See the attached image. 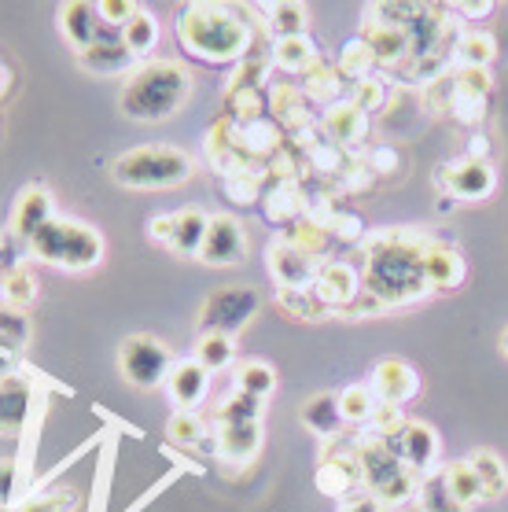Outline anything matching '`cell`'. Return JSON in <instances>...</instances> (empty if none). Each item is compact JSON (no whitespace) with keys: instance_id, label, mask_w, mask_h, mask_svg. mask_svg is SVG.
Wrapping results in <instances>:
<instances>
[{"instance_id":"cell-1","label":"cell","mask_w":508,"mask_h":512,"mask_svg":"<svg viewBox=\"0 0 508 512\" xmlns=\"http://www.w3.org/2000/svg\"><path fill=\"white\" fill-rule=\"evenodd\" d=\"M192 74L177 59H151L137 67L122 85L118 107L133 122H166L181 115V107L192 100Z\"/></svg>"},{"instance_id":"cell-2","label":"cell","mask_w":508,"mask_h":512,"mask_svg":"<svg viewBox=\"0 0 508 512\" xmlns=\"http://www.w3.org/2000/svg\"><path fill=\"white\" fill-rule=\"evenodd\" d=\"M177 41L203 63H229L247 52L251 26L221 4H188L177 15Z\"/></svg>"},{"instance_id":"cell-3","label":"cell","mask_w":508,"mask_h":512,"mask_svg":"<svg viewBox=\"0 0 508 512\" xmlns=\"http://www.w3.org/2000/svg\"><path fill=\"white\" fill-rule=\"evenodd\" d=\"M26 251L45 262V266L67 269V273H85L104 262L107 244L89 222H74V218H52L45 229L26 244Z\"/></svg>"},{"instance_id":"cell-4","label":"cell","mask_w":508,"mask_h":512,"mask_svg":"<svg viewBox=\"0 0 508 512\" xmlns=\"http://www.w3.org/2000/svg\"><path fill=\"white\" fill-rule=\"evenodd\" d=\"M196 159L174 144H144L129 148L111 163V177L122 188H177L192 181Z\"/></svg>"},{"instance_id":"cell-5","label":"cell","mask_w":508,"mask_h":512,"mask_svg":"<svg viewBox=\"0 0 508 512\" xmlns=\"http://www.w3.org/2000/svg\"><path fill=\"white\" fill-rule=\"evenodd\" d=\"M174 365L177 361H174L170 343H162L159 336H148V332H137V336L122 339V347H118V369L126 376V384H133L137 391L166 387Z\"/></svg>"},{"instance_id":"cell-6","label":"cell","mask_w":508,"mask_h":512,"mask_svg":"<svg viewBox=\"0 0 508 512\" xmlns=\"http://www.w3.org/2000/svg\"><path fill=\"white\" fill-rule=\"evenodd\" d=\"M428 284V273H424V255L416 251H402V247H387V251H376L369 269V288L383 299H409V295H420Z\"/></svg>"},{"instance_id":"cell-7","label":"cell","mask_w":508,"mask_h":512,"mask_svg":"<svg viewBox=\"0 0 508 512\" xmlns=\"http://www.w3.org/2000/svg\"><path fill=\"white\" fill-rule=\"evenodd\" d=\"M258 314V291L247 284H229V288L210 291L199 306V328L203 332H221L236 336L251 317Z\"/></svg>"},{"instance_id":"cell-8","label":"cell","mask_w":508,"mask_h":512,"mask_svg":"<svg viewBox=\"0 0 508 512\" xmlns=\"http://www.w3.org/2000/svg\"><path fill=\"white\" fill-rule=\"evenodd\" d=\"M361 472L380 498L402 501L409 494V472H405V465H398V454H391L387 446H365L361 450Z\"/></svg>"},{"instance_id":"cell-9","label":"cell","mask_w":508,"mask_h":512,"mask_svg":"<svg viewBox=\"0 0 508 512\" xmlns=\"http://www.w3.org/2000/svg\"><path fill=\"white\" fill-rule=\"evenodd\" d=\"M59 30L74 45V52H85V48L100 45V41H122V34L107 30L96 4H63L59 8Z\"/></svg>"},{"instance_id":"cell-10","label":"cell","mask_w":508,"mask_h":512,"mask_svg":"<svg viewBox=\"0 0 508 512\" xmlns=\"http://www.w3.org/2000/svg\"><path fill=\"white\" fill-rule=\"evenodd\" d=\"M247 255V236H243L240 222L229 218V214H210V229H207V244L199 251V258L207 266H236Z\"/></svg>"},{"instance_id":"cell-11","label":"cell","mask_w":508,"mask_h":512,"mask_svg":"<svg viewBox=\"0 0 508 512\" xmlns=\"http://www.w3.org/2000/svg\"><path fill=\"white\" fill-rule=\"evenodd\" d=\"M30 406H34V387L19 373L0 380V439H19L30 420Z\"/></svg>"},{"instance_id":"cell-12","label":"cell","mask_w":508,"mask_h":512,"mask_svg":"<svg viewBox=\"0 0 508 512\" xmlns=\"http://www.w3.org/2000/svg\"><path fill=\"white\" fill-rule=\"evenodd\" d=\"M56 218V210H52V192H48L45 185H26L23 192H19V199H15L12 207V229L23 244H30L37 236V229H45L48 222Z\"/></svg>"},{"instance_id":"cell-13","label":"cell","mask_w":508,"mask_h":512,"mask_svg":"<svg viewBox=\"0 0 508 512\" xmlns=\"http://www.w3.org/2000/svg\"><path fill=\"white\" fill-rule=\"evenodd\" d=\"M207 391H210V373L196 358L177 361L170 380H166V395H170V402H174L177 409H188V413H196V406L207 398Z\"/></svg>"},{"instance_id":"cell-14","label":"cell","mask_w":508,"mask_h":512,"mask_svg":"<svg viewBox=\"0 0 508 512\" xmlns=\"http://www.w3.org/2000/svg\"><path fill=\"white\" fill-rule=\"evenodd\" d=\"M78 67L96 78H115V74H133L137 56L122 41H100V45L78 52Z\"/></svg>"},{"instance_id":"cell-15","label":"cell","mask_w":508,"mask_h":512,"mask_svg":"<svg viewBox=\"0 0 508 512\" xmlns=\"http://www.w3.org/2000/svg\"><path fill=\"white\" fill-rule=\"evenodd\" d=\"M269 269L284 291H302L310 280V258L295 244H273L269 247Z\"/></svg>"},{"instance_id":"cell-16","label":"cell","mask_w":508,"mask_h":512,"mask_svg":"<svg viewBox=\"0 0 508 512\" xmlns=\"http://www.w3.org/2000/svg\"><path fill=\"white\" fill-rule=\"evenodd\" d=\"M372 387L380 391V398L387 402V406H398V402H405V398L416 395L420 380H416V373L409 369V365H405V361L391 358V361H380V365H376Z\"/></svg>"},{"instance_id":"cell-17","label":"cell","mask_w":508,"mask_h":512,"mask_svg":"<svg viewBox=\"0 0 508 512\" xmlns=\"http://www.w3.org/2000/svg\"><path fill=\"white\" fill-rule=\"evenodd\" d=\"M207 229H210V214H203L199 207H185L174 214V240H170V251L174 255H199L203 244H207Z\"/></svg>"},{"instance_id":"cell-18","label":"cell","mask_w":508,"mask_h":512,"mask_svg":"<svg viewBox=\"0 0 508 512\" xmlns=\"http://www.w3.org/2000/svg\"><path fill=\"white\" fill-rule=\"evenodd\" d=\"M439 454V439H435V431L428 424H405L402 428V461L405 468H413V472H424L431 468Z\"/></svg>"},{"instance_id":"cell-19","label":"cell","mask_w":508,"mask_h":512,"mask_svg":"<svg viewBox=\"0 0 508 512\" xmlns=\"http://www.w3.org/2000/svg\"><path fill=\"white\" fill-rule=\"evenodd\" d=\"M262 446V428L258 424H236V428H221L218 435V457L232 461V465H243L251 461Z\"/></svg>"},{"instance_id":"cell-20","label":"cell","mask_w":508,"mask_h":512,"mask_svg":"<svg viewBox=\"0 0 508 512\" xmlns=\"http://www.w3.org/2000/svg\"><path fill=\"white\" fill-rule=\"evenodd\" d=\"M0 299H4V306L23 310V314L37 303V277L30 273V266H19L0 277Z\"/></svg>"},{"instance_id":"cell-21","label":"cell","mask_w":508,"mask_h":512,"mask_svg":"<svg viewBox=\"0 0 508 512\" xmlns=\"http://www.w3.org/2000/svg\"><path fill=\"white\" fill-rule=\"evenodd\" d=\"M232 358H236V343H232V336H221V332H203V336H199L196 361L207 369V373L229 369Z\"/></svg>"},{"instance_id":"cell-22","label":"cell","mask_w":508,"mask_h":512,"mask_svg":"<svg viewBox=\"0 0 508 512\" xmlns=\"http://www.w3.org/2000/svg\"><path fill=\"white\" fill-rule=\"evenodd\" d=\"M30 317L23 310H12V306H0V354H19V350L30 343Z\"/></svg>"},{"instance_id":"cell-23","label":"cell","mask_w":508,"mask_h":512,"mask_svg":"<svg viewBox=\"0 0 508 512\" xmlns=\"http://www.w3.org/2000/svg\"><path fill=\"white\" fill-rule=\"evenodd\" d=\"M122 45H126L137 59L148 56L151 48L159 45V23H155L144 8H137V15H133V19L126 23V30H122Z\"/></svg>"},{"instance_id":"cell-24","label":"cell","mask_w":508,"mask_h":512,"mask_svg":"<svg viewBox=\"0 0 508 512\" xmlns=\"http://www.w3.org/2000/svg\"><path fill=\"white\" fill-rule=\"evenodd\" d=\"M302 420H306V428L317 431V435H332L339 424H343V409H339V398L335 395H317L306 402L302 409Z\"/></svg>"},{"instance_id":"cell-25","label":"cell","mask_w":508,"mask_h":512,"mask_svg":"<svg viewBox=\"0 0 508 512\" xmlns=\"http://www.w3.org/2000/svg\"><path fill=\"white\" fill-rule=\"evenodd\" d=\"M273 387H277V373L266 361H243L236 369V391H243V395L266 398L273 395Z\"/></svg>"},{"instance_id":"cell-26","label":"cell","mask_w":508,"mask_h":512,"mask_svg":"<svg viewBox=\"0 0 508 512\" xmlns=\"http://www.w3.org/2000/svg\"><path fill=\"white\" fill-rule=\"evenodd\" d=\"M468 465H472V472H475V479H479V487H483L486 498H497V494H505L508 472H505V465H501V461L490 454V450H479V454H472V457H468Z\"/></svg>"},{"instance_id":"cell-27","label":"cell","mask_w":508,"mask_h":512,"mask_svg":"<svg viewBox=\"0 0 508 512\" xmlns=\"http://www.w3.org/2000/svg\"><path fill=\"white\" fill-rule=\"evenodd\" d=\"M424 273H428V284L450 288V284H457V280L464 277V266L453 251H446V247H431L428 255H424Z\"/></svg>"},{"instance_id":"cell-28","label":"cell","mask_w":508,"mask_h":512,"mask_svg":"<svg viewBox=\"0 0 508 512\" xmlns=\"http://www.w3.org/2000/svg\"><path fill=\"white\" fill-rule=\"evenodd\" d=\"M453 192L464 199H483L490 188H494V174H490V166L483 163H468L461 170H453Z\"/></svg>"},{"instance_id":"cell-29","label":"cell","mask_w":508,"mask_h":512,"mask_svg":"<svg viewBox=\"0 0 508 512\" xmlns=\"http://www.w3.org/2000/svg\"><path fill=\"white\" fill-rule=\"evenodd\" d=\"M258 417H262V398L243 395V391H236V395H232L225 406H218L221 428H236V424H258Z\"/></svg>"},{"instance_id":"cell-30","label":"cell","mask_w":508,"mask_h":512,"mask_svg":"<svg viewBox=\"0 0 508 512\" xmlns=\"http://www.w3.org/2000/svg\"><path fill=\"white\" fill-rule=\"evenodd\" d=\"M420 509L424 512H468L461 501L453 498V490L442 472L439 476L424 479V487H420Z\"/></svg>"},{"instance_id":"cell-31","label":"cell","mask_w":508,"mask_h":512,"mask_svg":"<svg viewBox=\"0 0 508 512\" xmlns=\"http://www.w3.org/2000/svg\"><path fill=\"white\" fill-rule=\"evenodd\" d=\"M442 476H446V483H450V490H453V498L461 501L464 509H468V505H475L479 498H486L468 461H457V465H450L446 472H442Z\"/></svg>"},{"instance_id":"cell-32","label":"cell","mask_w":508,"mask_h":512,"mask_svg":"<svg viewBox=\"0 0 508 512\" xmlns=\"http://www.w3.org/2000/svg\"><path fill=\"white\" fill-rule=\"evenodd\" d=\"M354 273H350L347 266H328L321 273V288H317V295L321 299H328V303H347L350 295H354Z\"/></svg>"},{"instance_id":"cell-33","label":"cell","mask_w":508,"mask_h":512,"mask_svg":"<svg viewBox=\"0 0 508 512\" xmlns=\"http://www.w3.org/2000/svg\"><path fill=\"white\" fill-rule=\"evenodd\" d=\"M273 15V34L277 41H288V37H306V8L299 4H277V8H269Z\"/></svg>"},{"instance_id":"cell-34","label":"cell","mask_w":508,"mask_h":512,"mask_svg":"<svg viewBox=\"0 0 508 512\" xmlns=\"http://www.w3.org/2000/svg\"><path fill=\"white\" fill-rule=\"evenodd\" d=\"M166 435H170L177 446H196L207 431H203V420H199L196 413H188V409H174V417L166 420Z\"/></svg>"},{"instance_id":"cell-35","label":"cell","mask_w":508,"mask_h":512,"mask_svg":"<svg viewBox=\"0 0 508 512\" xmlns=\"http://www.w3.org/2000/svg\"><path fill=\"white\" fill-rule=\"evenodd\" d=\"M284 70H306L313 63V45L310 37H288V41H277V52H273Z\"/></svg>"},{"instance_id":"cell-36","label":"cell","mask_w":508,"mask_h":512,"mask_svg":"<svg viewBox=\"0 0 508 512\" xmlns=\"http://www.w3.org/2000/svg\"><path fill=\"white\" fill-rule=\"evenodd\" d=\"M74 505V490H48V494H37V498H26L19 505V512H67Z\"/></svg>"},{"instance_id":"cell-37","label":"cell","mask_w":508,"mask_h":512,"mask_svg":"<svg viewBox=\"0 0 508 512\" xmlns=\"http://www.w3.org/2000/svg\"><path fill=\"white\" fill-rule=\"evenodd\" d=\"M339 409H343V420H365L372 413V398L365 387H350L339 395Z\"/></svg>"},{"instance_id":"cell-38","label":"cell","mask_w":508,"mask_h":512,"mask_svg":"<svg viewBox=\"0 0 508 512\" xmlns=\"http://www.w3.org/2000/svg\"><path fill=\"white\" fill-rule=\"evenodd\" d=\"M23 251H26V244L12 233V229H4V233H0V277L23 266V262H19V258H23ZM26 255H30V251H26Z\"/></svg>"},{"instance_id":"cell-39","label":"cell","mask_w":508,"mask_h":512,"mask_svg":"<svg viewBox=\"0 0 508 512\" xmlns=\"http://www.w3.org/2000/svg\"><path fill=\"white\" fill-rule=\"evenodd\" d=\"M15 461L12 457H0V509L15 505Z\"/></svg>"},{"instance_id":"cell-40","label":"cell","mask_w":508,"mask_h":512,"mask_svg":"<svg viewBox=\"0 0 508 512\" xmlns=\"http://www.w3.org/2000/svg\"><path fill=\"white\" fill-rule=\"evenodd\" d=\"M148 236L155 240V244L170 247V240H174V214H155V218L148 222Z\"/></svg>"},{"instance_id":"cell-41","label":"cell","mask_w":508,"mask_h":512,"mask_svg":"<svg viewBox=\"0 0 508 512\" xmlns=\"http://www.w3.org/2000/svg\"><path fill=\"white\" fill-rule=\"evenodd\" d=\"M464 59H468V63H486V59H490V41H486V37H472V41L464 45Z\"/></svg>"},{"instance_id":"cell-42","label":"cell","mask_w":508,"mask_h":512,"mask_svg":"<svg viewBox=\"0 0 508 512\" xmlns=\"http://www.w3.org/2000/svg\"><path fill=\"white\" fill-rule=\"evenodd\" d=\"M343 512H380V509H376V501L372 498H361V501H354V505H347Z\"/></svg>"},{"instance_id":"cell-43","label":"cell","mask_w":508,"mask_h":512,"mask_svg":"<svg viewBox=\"0 0 508 512\" xmlns=\"http://www.w3.org/2000/svg\"><path fill=\"white\" fill-rule=\"evenodd\" d=\"M8 89H12V70L0 63V96H8Z\"/></svg>"},{"instance_id":"cell-44","label":"cell","mask_w":508,"mask_h":512,"mask_svg":"<svg viewBox=\"0 0 508 512\" xmlns=\"http://www.w3.org/2000/svg\"><path fill=\"white\" fill-rule=\"evenodd\" d=\"M501 347H505V354H508V332H505V336H501Z\"/></svg>"}]
</instances>
